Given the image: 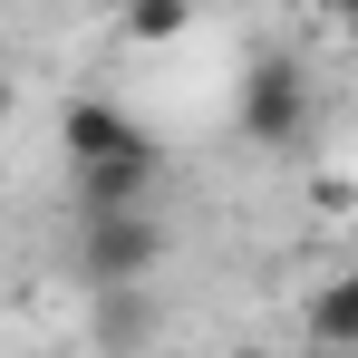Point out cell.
Returning <instances> with one entry per match:
<instances>
[{"label": "cell", "mask_w": 358, "mask_h": 358, "mask_svg": "<svg viewBox=\"0 0 358 358\" xmlns=\"http://www.w3.org/2000/svg\"><path fill=\"white\" fill-rule=\"evenodd\" d=\"M165 252L175 233L155 223V203L145 213H78V233H68V271H78V291H145L155 271H165Z\"/></svg>", "instance_id": "obj_1"}, {"label": "cell", "mask_w": 358, "mask_h": 358, "mask_svg": "<svg viewBox=\"0 0 358 358\" xmlns=\"http://www.w3.org/2000/svg\"><path fill=\"white\" fill-rule=\"evenodd\" d=\"M320 117V97H310V68L291 49H262V59H242V87H233V136L242 145H262V155H281L300 145Z\"/></svg>", "instance_id": "obj_2"}, {"label": "cell", "mask_w": 358, "mask_h": 358, "mask_svg": "<svg viewBox=\"0 0 358 358\" xmlns=\"http://www.w3.org/2000/svg\"><path fill=\"white\" fill-rule=\"evenodd\" d=\"M59 145H68V175H107V165H145V155H165V145L126 117L117 97H68Z\"/></svg>", "instance_id": "obj_3"}, {"label": "cell", "mask_w": 358, "mask_h": 358, "mask_svg": "<svg viewBox=\"0 0 358 358\" xmlns=\"http://www.w3.org/2000/svg\"><path fill=\"white\" fill-rule=\"evenodd\" d=\"M300 329H310V349L358 358V262H349V271H329V281H310V300H300Z\"/></svg>", "instance_id": "obj_4"}, {"label": "cell", "mask_w": 358, "mask_h": 358, "mask_svg": "<svg viewBox=\"0 0 358 358\" xmlns=\"http://www.w3.org/2000/svg\"><path fill=\"white\" fill-rule=\"evenodd\" d=\"M184 29H194V0H126V39L136 49H165Z\"/></svg>", "instance_id": "obj_5"}, {"label": "cell", "mask_w": 358, "mask_h": 358, "mask_svg": "<svg viewBox=\"0 0 358 358\" xmlns=\"http://www.w3.org/2000/svg\"><path fill=\"white\" fill-rule=\"evenodd\" d=\"M145 310H155L145 291H97V339L107 349H136L145 339Z\"/></svg>", "instance_id": "obj_6"}, {"label": "cell", "mask_w": 358, "mask_h": 358, "mask_svg": "<svg viewBox=\"0 0 358 358\" xmlns=\"http://www.w3.org/2000/svg\"><path fill=\"white\" fill-rule=\"evenodd\" d=\"M320 10H329V20H339V29L358 39V0H320Z\"/></svg>", "instance_id": "obj_7"}, {"label": "cell", "mask_w": 358, "mask_h": 358, "mask_svg": "<svg viewBox=\"0 0 358 358\" xmlns=\"http://www.w3.org/2000/svg\"><path fill=\"white\" fill-rule=\"evenodd\" d=\"M233 358H281V349H233Z\"/></svg>", "instance_id": "obj_8"}]
</instances>
